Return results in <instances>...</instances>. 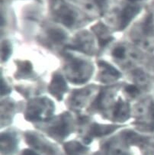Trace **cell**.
<instances>
[{
  "instance_id": "6da1fadb",
  "label": "cell",
  "mask_w": 154,
  "mask_h": 155,
  "mask_svg": "<svg viewBox=\"0 0 154 155\" xmlns=\"http://www.w3.org/2000/svg\"><path fill=\"white\" fill-rule=\"evenodd\" d=\"M54 6L56 15L61 22L67 27L73 26L76 20L74 12L67 5H65L64 2H58Z\"/></svg>"
},
{
  "instance_id": "7a4b0ae2",
  "label": "cell",
  "mask_w": 154,
  "mask_h": 155,
  "mask_svg": "<svg viewBox=\"0 0 154 155\" xmlns=\"http://www.w3.org/2000/svg\"><path fill=\"white\" fill-rule=\"evenodd\" d=\"M140 8L137 5H127L123 8L120 19V30H124L140 12Z\"/></svg>"
},
{
  "instance_id": "3957f363",
  "label": "cell",
  "mask_w": 154,
  "mask_h": 155,
  "mask_svg": "<svg viewBox=\"0 0 154 155\" xmlns=\"http://www.w3.org/2000/svg\"><path fill=\"white\" fill-rule=\"evenodd\" d=\"M67 90V85L63 77L60 75H57L53 79L50 91L59 99H61L64 92Z\"/></svg>"
},
{
  "instance_id": "277c9868",
  "label": "cell",
  "mask_w": 154,
  "mask_h": 155,
  "mask_svg": "<svg viewBox=\"0 0 154 155\" xmlns=\"http://www.w3.org/2000/svg\"><path fill=\"white\" fill-rule=\"evenodd\" d=\"M117 128L116 126H101V125H95V126L93 127V133L92 134H95L97 131L99 132L96 134V135H102V134H108V133L112 132L114 130H115Z\"/></svg>"
},
{
  "instance_id": "5b68a950",
  "label": "cell",
  "mask_w": 154,
  "mask_h": 155,
  "mask_svg": "<svg viewBox=\"0 0 154 155\" xmlns=\"http://www.w3.org/2000/svg\"><path fill=\"white\" fill-rule=\"evenodd\" d=\"M48 35H49L50 38L54 42H60L66 38L65 35L62 31L57 30H53V29L49 31Z\"/></svg>"
},
{
  "instance_id": "8992f818",
  "label": "cell",
  "mask_w": 154,
  "mask_h": 155,
  "mask_svg": "<svg viewBox=\"0 0 154 155\" xmlns=\"http://www.w3.org/2000/svg\"><path fill=\"white\" fill-rule=\"evenodd\" d=\"M143 31L145 35H149L153 31V24H152V15H149L146 17L144 23L143 25Z\"/></svg>"
},
{
  "instance_id": "52a82bcc",
  "label": "cell",
  "mask_w": 154,
  "mask_h": 155,
  "mask_svg": "<svg viewBox=\"0 0 154 155\" xmlns=\"http://www.w3.org/2000/svg\"><path fill=\"white\" fill-rule=\"evenodd\" d=\"M99 66H101V67H102L103 68H105V71H106L107 72L109 73V74H111V75L114 76V77H119V76H121V74H120L119 71H118L117 69L114 68L113 66L108 64V63L105 62V61H100V62L99 63Z\"/></svg>"
},
{
  "instance_id": "ba28073f",
  "label": "cell",
  "mask_w": 154,
  "mask_h": 155,
  "mask_svg": "<svg viewBox=\"0 0 154 155\" xmlns=\"http://www.w3.org/2000/svg\"><path fill=\"white\" fill-rule=\"evenodd\" d=\"M10 53H11V48L9 45H8L7 42H4L2 44V59L3 61H5L9 57Z\"/></svg>"
},
{
  "instance_id": "9c48e42d",
  "label": "cell",
  "mask_w": 154,
  "mask_h": 155,
  "mask_svg": "<svg viewBox=\"0 0 154 155\" xmlns=\"http://www.w3.org/2000/svg\"><path fill=\"white\" fill-rule=\"evenodd\" d=\"M112 55L116 58L122 59L124 58V48L122 47H118L113 51Z\"/></svg>"
},
{
  "instance_id": "30bf717a",
  "label": "cell",
  "mask_w": 154,
  "mask_h": 155,
  "mask_svg": "<svg viewBox=\"0 0 154 155\" xmlns=\"http://www.w3.org/2000/svg\"><path fill=\"white\" fill-rule=\"evenodd\" d=\"M125 91L130 95H131V96H135V95H137L140 93L139 89L134 85H129V86L126 87Z\"/></svg>"
},
{
  "instance_id": "8fae6325",
  "label": "cell",
  "mask_w": 154,
  "mask_h": 155,
  "mask_svg": "<svg viewBox=\"0 0 154 155\" xmlns=\"http://www.w3.org/2000/svg\"><path fill=\"white\" fill-rule=\"evenodd\" d=\"M94 2H95V4L98 5V7H99V9L101 10V12H103L105 7H106L107 0H94Z\"/></svg>"
},
{
  "instance_id": "7c38bea8",
  "label": "cell",
  "mask_w": 154,
  "mask_h": 155,
  "mask_svg": "<svg viewBox=\"0 0 154 155\" xmlns=\"http://www.w3.org/2000/svg\"><path fill=\"white\" fill-rule=\"evenodd\" d=\"M112 41V38L111 37H107V38H99V44L101 47H105L108 45L109 42Z\"/></svg>"
},
{
  "instance_id": "4fadbf2b",
  "label": "cell",
  "mask_w": 154,
  "mask_h": 155,
  "mask_svg": "<svg viewBox=\"0 0 154 155\" xmlns=\"http://www.w3.org/2000/svg\"><path fill=\"white\" fill-rule=\"evenodd\" d=\"M10 92L9 88L8 87L6 84H5V82L3 81V80L1 79V95L4 96V95L7 94Z\"/></svg>"
},
{
  "instance_id": "5bb4252c",
  "label": "cell",
  "mask_w": 154,
  "mask_h": 155,
  "mask_svg": "<svg viewBox=\"0 0 154 155\" xmlns=\"http://www.w3.org/2000/svg\"><path fill=\"white\" fill-rule=\"evenodd\" d=\"M103 97H104V93H102V92H101V93H99L98 98L96 99V100H95V104H94L97 108H99L101 106V104H102V99H103Z\"/></svg>"
},
{
  "instance_id": "9a60e30c",
  "label": "cell",
  "mask_w": 154,
  "mask_h": 155,
  "mask_svg": "<svg viewBox=\"0 0 154 155\" xmlns=\"http://www.w3.org/2000/svg\"><path fill=\"white\" fill-rule=\"evenodd\" d=\"M121 107H122V102H121V100H119L118 103H117L116 106H115V109H114V116H117V115L119 114L120 111H121Z\"/></svg>"
},
{
  "instance_id": "2e32d148",
  "label": "cell",
  "mask_w": 154,
  "mask_h": 155,
  "mask_svg": "<svg viewBox=\"0 0 154 155\" xmlns=\"http://www.w3.org/2000/svg\"><path fill=\"white\" fill-rule=\"evenodd\" d=\"M24 155H38L34 151H31L30 150H25L24 151Z\"/></svg>"
}]
</instances>
